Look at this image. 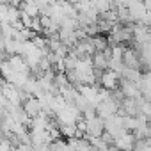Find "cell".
Wrapping results in <instances>:
<instances>
[{
	"label": "cell",
	"instance_id": "obj_1",
	"mask_svg": "<svg viewBox=\"0 0 151 151\" xmlns=\"http://www.w3.org/2000/svg\"><path fill=\"white\" fill-rule=\"evenodd\" d=\"M117 112H119V101H116L112 96H110L109 100L98 103V107H96V114H98V117H101V119H107V117H110V116H116Z\"/></svg>",
	"mask_w": 151,
	"mask_h": 151
},
{
	"label": "cell",
	"instance_id": "obj_2",
	"mask_svg": "<svg viewBox=\"0 0 151 151\" xmlns=\"http://www.w3.org/2000/svg\"><path fill=\"white\" fill-rule=\"evenodd\" d=\"M100 84H101V87H105L109 91H116V89H119V84H121V75L112 69H107L101 73Z\"/></svg>",
	"mask_w": 151,
	"mask_h": 151
},
{
	"label": "cell",
	"instance_id": "obj_3",
	"mask_svg": "<svg viewBox=\"0 0 151 151\" xmlns=\"http://www.w3.org/2000/svg\"><path fill=\"white\" fill-rule=\"evenodd\" d=\"M123 64L126 68H132V69H140L142 64H140L139 50L137 48H132V46H126V50L123 53Z\"/></svg>",
	"mask_w": 151,
	"mask_h": 151
},
{
	"label": "cell",
	"instance_id": "obj_4",
	"mask_svg": "<svg viewBox=\"0 0 151 151\" xmlns=\"http://www.w3.org/2000/svg\"><path fill=\"white\" fill-rule=\"evenodd\" d=\"M119 91L123 93L124 98H135V100H140V98H142L140 87H139L135 82H130V80H124V78H121Z\"/></svg>",
	"mask_w": 151,
	"mask_h": 151
},
{
	"label": "cell",
	"instance_id": "obj_5",
	"mask_svg": "<svg viewBox=\"0 0 151 151\" xmlns=\"http://www.w3.org/2000/svg\"><path fill=\"white\" fill-rule=\"evenodd\" d=\"M135 135L132 132H124L123 135H119L117 139H114V146L119 149V151H133L135 147Z\"/></svg>",
	"mask_w": 151,
	"mask_h": 151
},
{
	"label": "cell",
	"instance_id": "obj_6",
	"mask_svg": "<svg viewBox=\"0 0 151 151\" xmlns=\"http://www.w3.org/2000/svg\"><path fill=\"white\" fill-rule=\"evenodd\" d=\"M22 107H23V110L29 114V117H30V119H34L36 116H39V114L43 112L41 103H39V100H37L36 96H29V98L22 103Z\"/></svg>",
	"mask_w": 151,
	"mask_h": 151
},
{
	"label": "cell",
	"instance_id": "obj_7",
	"mask_svg": "<svg viewBox=\"0 0 151 151\" xmlns=\"http://www.w3.org/2000/svg\"><path fill=\"white\" fill-rule=\"evenodd\" d=\"M20 9L23 11V13H27L30 18H39L41 16V9H39V6L36 4V2H23L20 4Z\"/></svg>",
	"mask_w": 151,
	"mask_h": 151
},
{
	"label": "cell",
	"instance_id": "obj_8",
	"mask_svg": "<svg viewBox=\"0 0 151 151\" xmlns=\"http://www.w3.org/2000/svg\"><path fill=\"white\" fill-rule=\"evenodd\" d=\"M91 41H93V45H94V50H96V52H105V50L110 46L109 37H107L105 34H96V36H93V37H91Z\"/></svg>",
	"mask_w": 151,
	"mask_h": 151
},
{
	"label": "cell",
	"instance_id": "obj_9",
	"mask_svg": "<svg viewBox=\"0 0 151 151\" xmlns=\"http://www.w3.org/2000/svg\"><path fill=\"white\" fill-rule=\"evenodd\" d=\"M29 29H30L32 32H36V34H43V27H41V20H39V18H34Z\"/></svg>",
	"mask_w": 151,
	"mask_h": 151
},
{
	"label": "cell",
	"instance_id": "obj_10",
	"mask_svg": "<svg viewBox=\"0 0 151 151\" xmlns=\"http://www.w3.org/2000/svg\"><path fill=\"white\" fill-rule=\"evenodd\" d=\"M147 124H149V130H151V121H149V123H147Z\"/></svg>",
	"mask_w": 151,
	"mask_h": 151
}]
</instances>
